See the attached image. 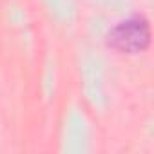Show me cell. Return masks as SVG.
Returning a JSON list of instances; mask_svg holds the SVG:
<instances>
[{"mask_svg":"<svg viewBox=\"0 0 154 154\" xmlns=\"http://www.w3.org/2000/svg\"><path fill=\"white\" fill-rule=\"evenodd\" d=\"M150 44V26L143 15H132L118 22L107 33V45L127 54H140Z\"/></svg>","mask_w":154,"mask_h":154,"instance_id":"obj_1","label":"cell"}]
</instances>
